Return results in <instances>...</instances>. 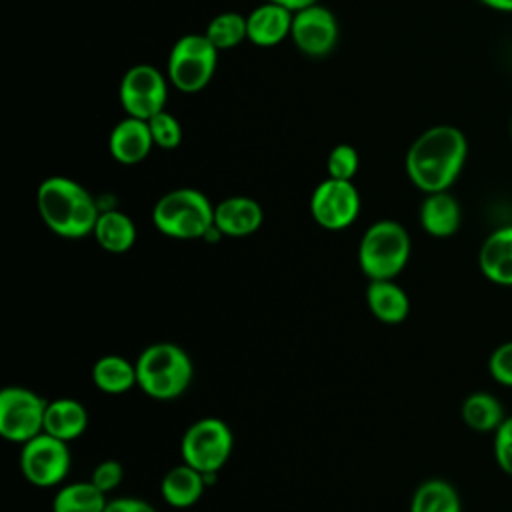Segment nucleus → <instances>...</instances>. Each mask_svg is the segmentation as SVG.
<instances>
[{
    "label": "nucleus",
    "mask_w": 512,
    "mask_h": 512,
    "mask_svg": "<svg viewBox=\"0 0 512 512\" xmlns=\"http://www.w3.org/2000/svg\"><path fill=\"white\" fill-rule=\"evenodd\" d=\"M466 156L464 132L452 124H436L410 144L404 160L406 176L424 194L444 192L458 180Z\"/></svg>",
    "instance_id": "f257e3e1"
},
{
    "label": "nucleus",
    "mask_w": 512,
    "mask_h": 512,
    "mask_svg": "<svg viewBox=\"0 0 512 512\" xmlns=\"http://www.w3.org/2000/svg\"><path fill=\"white\" fill-rule=\"evenodd\" d=\"M36 208L50 232L78 240L94 232L102 212L98 200L68 176H48L36 190Z\"/></svg>",
    "instance_id": "f03ea898"
},
{
    "label": "nucleus",
    "mask_w": 512,
    "mask_h": 512,
    "mask_svg": "<svg viewBox=\"0 0 512 512\" xmlns=\"http://www.w3.org/2000/svg\"><path fill=\"white\" fill-rule=\"evenodd\" d=\"M138 388L160 402L180 398L194 378L188 352L174 342H152L136 358Z\"/></svg>",
    "instance_id": "7ed1b4c3"
},
{
    "label": "nucleus",
    "mask_w": 512,
    "mask_h": 512,
    "mask_svg": "<svg viewBox=\"0 0 512 512\" xmlns=\"http://www.w3.org/2000/svg\"><path fill=\"white\" fill-rule=\"evenodd\" d=\"M152 224L174 240H202L214 226V204L196 188H174L156 200Z\"/></svg>",
    "instance_id": "20e7f679"
},
{
    "label": "nucleus",
    "mask_w": 512,
    "mask_h": 512,
    "mask_svg": "<svg viewBox=\"0 0 512 512\" xmlns=\"http://www.w3.org/2000/svg\"><path fill=\"white\" fill-rule=\"evenodd\" d=\"M410 234L390 218L372 222L358 242V266L368 280H394L410 260Z\"/></svg>",
    "instance_id": "39448f33"
},
{
    "label": "nucleus",
    "mask_w": 512,
    "mask_h": 512,
    "mask_svg": "<svg viewBox=\"0 0 512 512\" xmlns=\"http://www.w3.org/2000/svg\"><path fill=\"white\" fill-rule=\"evenodd\" d=\"M220 50L206 38V34H184L180 36L166 60L168 82L184 92L194 94L204 90L214 78Z\"/></svg>",
    "instance_id": "423d86ee"
},
{
    "label": "nucleus",
    "mask_w": 512,
    "mask_h": 512,
    "mask_svg": "<svg viewBox=\"0 0 512 512\" xmlns=\"http://www.w3.org/2000/svg\"><path fill=\"white\" fill-rule=\"evenodd\" d=\"M232 448L234 434L230 426L216 416H204L192 422L180 440L182 462L202 474H218V470L228 462Z\"/></svg>",
    "instance_id": "0eeeda50"
},
{
    "label": "nucleus",
    "mask_w": 512,
    "mask_h": 512,
    "mask_svg": "<svg viewBox=\"0 0 512 512\" xmlns=\"http://www.w3.org/2000/svg\"><path fill=\"white\" fill-rule=\"evenodd\" d=\"M48 400L26 386H6L0 392V434L4 440L24 444L44 432Z\"/></svg>",
    "instance_id": "6e6552de"
},
{
    "label": "nucleus",
    "mask_w": 512,
    "mask_h": 512,
    "mask_svg": "<svg viewBox=\"0 0 512 512\" xmlns=\"http://www.w3.org/2000/svg\"><path fill=\"white\" fill-rule=\"evenodd\" d=\"M70 448L68 442L58 440L46 432H40L32 440L22 444L20 472L38 488H52L62 484L70 472Z\"/></svg>",
    "instance_id": "1a4fd4ad"
},
{
    "label": "nucleus",
    "mask_w": 512,
    "mask_h": 512,
    "mask_svg": "<svg viewBox=\"0 0 512 512\" xmlns=\"http://www.w3.org/2000/svg\"><path fill=\"white\" fill-rule=\"evenodd\" d=\"M168 78L152 64H134L118 86V100L126 116L148 120L162 112L168 98Z\"/></svg>",
    "instance_id": "9d476101"
},
{
    "label": "nucleus",
    "mask_w": 512,
    "mask_h": 512,
    "mask_svg": "<svg viewBox=\"0 0 512 512\" xmlns=\"http://www.w3.org/2000/svg\"><path fill=\"white\" fill-rule=\"evenodd\" d=\"M310 214L326 230L338 232L354 224L360 214V194L352 180L326 176L310 196Z\"/></svg>",
    "instance_id": "9b49d317"
},
{
    "label": "nucleus",
    "mask_w": 512,
    "mask_h": 512,
    "mask_svg": "<svg viewBox=\"0 0 512 512\" xmlns=\"http://www.w3.org/2000/svg\"><path fill=\"white\" fill-rule=\"evenodd\" d=\"M290 38L302 54L324 58L338 44V20L330 8L316 2L294 12Z\"/></svg>",
    "instance_id": "f8f14e48"
},
{
    "label": "nucleus",
    "mask_w": 512,
    "mask_h": 512,
    "mask_svg": "<svg viewBox=\"0 0 512 512\" xmlns=\"http://www.w3.org/2000/svg\"><path fill=\"white\" fill-rule=\"evenodd\" d=\"M154 148L152 132L148 120L126 116L118 124H114L108 136V150L110 156L124 166L140 164L148 158L150 150Z\"/></svg>",
    "instance_id": "ddd939ff"
},
{
    "label": "nucleus",
    "mask_w": 512,
    "mask_h": 512,
    "mask_svg": "<svg viewBox=\"0 0 512 512\" xmlns=\"http://www.w3.org/2000/svg\"><path fill=\"white\" fill-rule=\"evenodd\" d=\"M264 222L262 206L250 196H228L214 204V226L222 236L246 238Z\"/></svg>",
    "instance_id": "4468645a"
},
{
    "label": "nucleus",
    "mask_w": 512,
    "mask_h": 512,
    "mask_svg": "<svg viewBox=\"0 0 512 512\" xmlns=\"http://www.w3.org/2000/svg\"><path fill=\"white\" fill-rule=\"evenodd\" d=\"M294 12L276 4L262 2L246 16V32L248 40L260 48H272L284 42L290 36Z\"/></svg>",
    "instance_id": "2eb2a0df"
},
{
    "label": "nucleus",
    "mask_w": 512,
    "mask_h": 512,
    "mask_svg": "<svg viewBox=\"0 0 512 512\" xmlns=\"http://www.w3.org/2000/svg\"><path fill=\"white\" fill-rule=\"evenodd\" d=\"M478 266L486 280L498 286H512V226L490 232L478 252Z\"/></svg>",
    "instance_id": "dca6fc26"
},
{
    "label": "nucleus",
    "mask_w": 512,
    "mask_h": 512,
    "mask_svg": "<svg viewBox=\"0 0 512 512\" xmlns=\"http://www.w3.org/2000/svg\"><path fill=\"white\" fill-rule=\"evenodd\" d=\"M418 216L422 230L434 238L454 236L462 224L460 202L448 190L426 194Z\"/></svg>",
    "instance_id": "f3484780"
},
{
    "label": "nucleus",
    "mask_w": 512,
    "mask_h": 512,
    "mask_svg": "<svg viewBox=\"0 0 512 512\" xmlns=\"http://www.w3.org/2000/svg\"><path fill=\"white\" fill-rule=\"evenodd\" d=\"M206 484V476L200 470L192 468L186 462H180L166 470V474L162 476L160 494L168 506L186 510L202 498Z\"/></svg>",
    "instance_id": "a211bd4d"
},
{
    "label": "nucleus",
    "mask_w": 512,
    "mask_h": 512,
    "mask_svg": "<svg viewBox=\"0 0 512 512\" xmlns=\"http://www.w3.org/2000/svg\"><path fill=\"white\" fill-rule=\"evenodd\" d=\"M366 304L372 316L384 324H400L410 314V298L394 280H370L366 286Z\"/></svg>",
    "instance_id": "6ab92c4d"
},
{
    "label": "nucleus",
    "mask_w": 512,
    "mask_h": 512,
    "mask_svg": "<svg viewBox=\"0 0 512 512\" xmlns=\"http://www.w3.org/2000/svg\"><path fill=\"white\" fill-rule=\"evenodd\" d=\"M88 428V412L84 404L76 398H56L48 402L46 416H44V432L72 442L80 438Z\"/></svg>",
    "instance_id": "aec40b11"
},
{
    "label": "nucleus",
    "mask_w": 512,
    "mask_h": 512,
    "mask_svg": "<svg viewBox=\"0 0 512 512\" xmlns=\"http://www.w3.org/2000/svg\"><path fill=\"white\" fill-rule=\"evenodd\" d=\"M92 236L104 252L124 254L136 242V224L126 212L104 208L96 220Z\"/></svg>",
    "instance_id": "412c9836"
},
{
    "label": "nucleus",
    "mask_w": 512,
    "mask_h": 512,
    "mask_svg": "<svg viewBox=\"0 0 512 512\" xmlns=\"http://www.w3.org/2000/svg\"><path fill=\"white\" fill-rule=\"evenodd\" d=\"M92 382L104 394H126L138 386L136 364L120 354H104L92 366Z\"/></svg>",
    "instance_id": "4be33fe9"
},
{
    "label": "nucleus",
    "mask_w": 512,
    "mask_h": 512,
    "mask_svg": "<svg viewBox=\"0 0 512 512\" xmlns=\"http://www.w3.org/2000/svg\"><path fill=\"white\" fill-rule=\"evenodd\" d=\"M108 494H104L92 480L70 482L56 490L52 498V512H104Z\"/></svg>",
    "instance_id": "5701e85b"
},
{
    "label": "nucleus",
    "mask_w": 512,
    "mask_h": 512,
    "mask_svg": "<svg viewBox=\"0 0 512 512\" xmlns=\"http://www.w3.org/2000/svg\"><path fill=\"white\" fill-rule=\"evenodd\" d=\"M460 414L464 424L476 432H496L506 418L502 402L494 394L482 390L464 398Z\"/></svg>",
    "instance_id": "b1692460"
},
{
    "label": "nucleus",
    "mask_w": 512,
    "mask_h": 512,
    "mask_svg": "<svg viewBox=\"0 0 512 512\" xmlns=\"http://www.w3.org/2000/svg\"><path fill=\"white\" fill-rule=\"evenodd\" d=\"M410 512H462L458 490L442 478L418 484L410 500Z\"/></svg>",
    "instance_id": "393cba45"
},
{
    "label": "nucleus",
    "mask_w": 512,
    "mask_h": 512,
    "mask_svg": "<svg viewBox=\"0 0 512 512\" xmlns=\"http://www.w3.org/2000/svg\"><path fill=\"white\" fill-rule=\"evenodd\" d=\"M204 34L220 52L222 50H232L240 42L248 40L246 16L240 14V12H232V10L220 12L208 22Z\"/></svg>",
    "instance_id": "a878e982"
},
{
    "label": "nucleus",
    "mask_w": 512,
    "mask_h": 512,
    "mask_svg": "<svg viewBox=\"0 0 512 512\" xmlns=\"http://www.w3.org/2000/svg\"><path fill=\"white\" fill-rule=\"evenodd\" d=\"M148 126L152 132L154 146H158L162 150H176L180 146L182 126H180V120L176 116H172L170 112L162 110V112L154 114L152 118H148Z\"/></svg>",
    "instance_id": "bb28decb"
},
{
    "label": "nucleus",
    "mask_w": 512,
    "mask_h": 512,
    "mask_svg": "<svg viewBox=\"0 0 512 512\" xmlns=\"http://www.w3.org/2000/svg\"><path fill=\"white\" fill-rule=\"evenodd\" d=\"M358 166H360L358 152L350 144H336L326 158V172L330 178L352 180L358 172Z\"/></svg>",
    "instance_id": "cd10ccee"
},
{
    "label": "nucleus",
    "mask_w": 512,
    "mask_h": 512,
    "mask_svg": "<svg viewBox=\"0 0 512 512\" xmlns=\"http://www.w3.org/2000/svg\"><path fill=\"white\" fill-rule=\"evenodd\" d=\"M90 480L104 492V494H110L112 490H116L122 480H124V468L118 460H102L98 462L94 468H92V474H90Z\"/></svg>",
    "instance_id": "c85d7f7f"
},
{
    "label": "nucleus",
    "mask_w": 512,
    "mask_h": 512,
    "mask_svg": "<svg viewBox=\"0 0 512 512\" xmlns=\"http://www.w3.org/2000/svg\"><path fill=\"white\" fill-rule=\"evenodd\" d=\"M494 458L500 470L512 476V416H506L494 432Z\"/></svg>",
    "instance_id": "c756f323"
},
{
    "label": "nucleus",
    "mask_w": 512,
    "mask_h": 512,
    "mask_svg": "<svg viewBox=\"0 0 512 512\" xmlns=\"http://www.w3.org/2000/svg\"><path fill=\"white\" fill-rule=\"evenodd\" d=\"M492 378L502 386H512V340L502 342L488 360Z\"/></svg>",
    "instance_id": "7c9ffc66"
},
{
    "label": "nucleus",
    "mask_w": 512,
    "mask_h": 512,
    "mask_svg": "<svg viewBox=\"0 0 512 512\" xmlns=\"http://www.w3.org/2000/svg\"><path fill=\"white\" fill-rule=\"evenodd\" d=\"M104 512H158L150 502L134 496H118V498H108V504Z\"/></svg>",
    "instance_id": "2f4dec72"
},
{
    "label": "nucleus",
    "mask_w": 512,
    "mask_h": 512,
    "mask_svg": "<svg viewBox=\"0 0 512 512\" xmlns=\"http://www.w3.org/2000/svg\"><path fill=\"white\" fill-rule=\"evenodd\" d=\"M270 2H276V4H280V6H284V8L292 10V12H296V10H302V8H306V6L316 4L318 0H270Z\"/></svg>",
    "instance_id": "473e14b6"
},
{
    "label": "nucleus",
    "mask_w": 512,
    "mask_h": 512,
    "mask_svg": "<svg viewBox=\"0 0 512 512\" xmlns=\"http://www.w3.org/2000/svg\"><path fill=\"white\" fill-rule=\"evenodd\" d=\"M480 4L496 12H512V0H480Z\"/></svg>",
    "instance_id": "72a5a7b5"
},
{
    "label": "nucleus",
    "mask_w": 512,
    "mask_h": 512,
    "mask_svg": "<svg viewBox=\"0 0 512 512\" xmlns=\"http://www.w3.org/2000/svg\"><path fill=\"white\" fill-rule=\"evenodd\" d=\"M510 134H512V122H510Z\"/></svg>",
    "instance_id": "f704fd0d"
}]
</instances>
